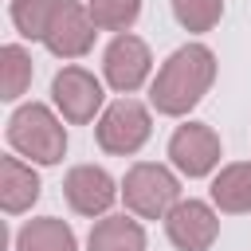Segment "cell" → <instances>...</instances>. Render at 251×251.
<instances>
[{"label":"cell","instance_id":"6da1fadb","mask_svg":"<svg viewBox=\"0 0 251 251\" xmlns=\"http://www.w3.org/2000/svg\"><path fill=\"white\" fill-rule=\"evenodd\" d=\"M212 78H216V55L204 43H184L161 63L157 78L149 82V106L165 118H184L192 106H200Z\"/></svg>","mask_w":251,"mask_h":251},{"label":"cell","instance_id":"7a4b0ae2","mask_svg":"<svg viewBox=\"0 0 251 251\" xmlns=\"http://www.w3.org/2000/svg\"><path fill=\"white\" fill-rule=\"evenodd\" d=\"M8 145L35 165H59L67 153V129L43 102H24L8 118Z\"/></svg>","mask_w":251,"mask_h":251},{"label":"cell","instance_id":"3957f363","mask_svg":"<svg viewBox=\"0 0 251 251\" xmlns=\"http://www.w3.org/2000/svg\"><path fill=\"white\" fill-rule=\"evenodd\" d=\"M122 200L133 216L141 220H165L169 208L180 200V180L173 176V169L153 165V161H137L126 180H122Z\"/></svg>","mask_w":251,"mask_h":251},{"label":"cell","instance_id":"277c9868","mask_svg":"<svg viewBox=\"0 0 251 251\" xmlns=\"http://www.w3.org/2000/svg\"><path fill=\"white\" fill-rule=\"evenodd\" d=\"M153 133V122H149V110L137 102V98H118L102 110L98 126H94V137L106 153L114 157H129L137 153Z\"/></svg>","mask_w":251,"mask_h":251},{"label":"cell","instance_id":"5b68a950","mask_svg":"<svg viewBox=\"0 0 251 251\" xmlns=\"http://www.w3.org/2000/svg\"><path fill=\"white\" fill-rule=\"evenodd\" d=\"M51 102L63 114V122L71 126H86L94 122V114L102 110V82L86 71V67H63L51 78Z\"/></svg>","mask_w":251,"mask_h":251},{"label":"cell","instance_id":"8992f818","mask_svg":"<svg viewBox=\"0 0 251 251\" xmlns=\"http://www.w3.org/2000/svg\"><path fill=\"white\" fill-rule=\"evenodd\" d=\"M165 235L176 251H208L220 235V216L204 200H176L165 216Z\"/></svg>","mask_w":251,"mask_h":251},{"label":"cell","instance_id":"52a82bcc","mask_svg":"<svg viewBox=\"0 0 251 251\" xmlns=\"http://www.w3.org/2000/svg\"><path fill=\"white\" fill-rule=\"evenodd\" d=\"M149 71H153V55H149L145 39H137V35H129V31H118V35L110 39L106 55H102V75H106V82H110L118 94H133V90H141V82L149 78Z\"/></svg>","mask_w":251,"mask_h":251},{"label":"cell","instance_id":"ba28073f","mask_svg":"<svg viewBox=\"0 0 251 251\" xmlns=\"http://www.w3.org/2000/svg\"><path fill=\"white\" fill-rule=\"evenodd\" d=\"M169 161L184 176H208L220 165V137L204 122H184L169 137Z\"/></svg>","mask_w":251,"mask_h":251},{"label":"cell","instance_id":"9c48e42d","mask_svg":"<svg viewBox=\"0 0 251 251\" xmlns=\"http://www.w3.org/2000/svg\"><path fill=\"white\" fill-rule=\"evenodd\" d=\"M94 35H98V24L90 20V8H82L75 0H63L47 35H43V47L55 59H82L94 47Z\"/></svg>","mask_w":251,"mask_h":251},{"label":"cell","instance_id":"30bf717a","mask_svg":"<svg viewBox=\"0 0 251 251\" xmlns=\"http://www.w3.org/2000/svg\"><path fill=\"white\" fill-rule=\"evenodd\" d=\"M118 192L122 188L114 184V176L102 165H75L63 180V196H67L71 212H78V216H106L110 204L118 200Z\"/></svg>","mask_w":251,"mask_h":251},{"label":"cell","instance_id":"8fae6325","mask_svg":"<svg viewBox=\"0 0 251 251\" xmlns=\"http://www.w3.org/2000/svg\"><path fill=\"white\" fill-rule=\"evenodd\" d=\"M39 173L20 157H0V208L8 216L27 212L39 200Z\"/></svg>","mask_w":251,"mask_h":251},{"label":"cell","instance_id":"7c38bea8","mask_svg":"<svg viewBox=\"0 0 251 251\" xmlns=\"http://www.w3.org/2000/svg\"><path fill=\"white\" fill-rule=\"evenodd\" d=\"M212 204L227 216L251 212V161H231L212 180Z\"/></svg>","mask_w":251,"mask_h":251},{"label":"cell","instance_id":"4fadbf2b","mask_svg":"<svg viewBox=\"0 0 251 251\" xmlns=\"http://www.w3.org/2000/svg\"><path fill=\"white\" fill-rule=\"evenodd\" d=\"M86 251H145V227L129 216H102L86 235Z\"/></svg>","mask_w":251,"mask_h":251},{"label":"cell","instance_id":"5bb4252c","mask_svg":"<svg viewBox=\"0 0 251 251\" xmlns=\"http://www.w3.org/2000/svg\"><path fill=\"white\" fill-rule=\"evenodd\" d=\"M75 231L67 220L59 216H39V220H27L20 231H16V251H75Z\"/></svg>","mask_w":251,"mask_h":251},{"label":"cell","instance_id":"9a60e30c","mask_svg":"<svg viewBox=\"0 0 251 251\" xmlns=\"http://www.w3.org/2000/svg\"><path fill=\"white\" fill-rule=\"evenodd\" d=\"M27 86H31V55L20 43H4L0 47V98L16 102Z\"/></svg>","mask_w":251,"mask_h":251},{"label":"cell","instance_id":"2e32d148","mask_svg":"<svg viewBox=\"0 0 251 251\" xmlns=\"http://www.w3.org/2000/svg\"><path fill=\"white\" fill-rule=\"evenodd\" d=\"M59 4L63 0H12V24H16V31L24 39H39L43 43V35H47Z\"/></svg>","mask_w":251,"mask_h":251},{"label":"cell","instance_id":"e0dca14e","mask_svg":"<svg viewBox=\"0 0 251 251\" xmlns=\"http://www.w3.org/2000/svg\"><path fill=\"white\" fill-rule=\"evenodd\" d=\"M98 31H129L141 16V0H86Z\"/></svg>","mask_w":251,"mask_h":251},{"label":"cell","instance_id":"ac0fdd59","mask_svg":"<svg viewBox=\"0 0 251 251\" xmlns=\"http://www.w3.org/2000/svg\"><path fill=\"white\" fill-rule=\"evenodd\" d=\"M173 16L184 31H212L224 16V0H173Z\"/></svg>","mask_w":251,"mask_h":251}]
</instances>
